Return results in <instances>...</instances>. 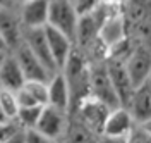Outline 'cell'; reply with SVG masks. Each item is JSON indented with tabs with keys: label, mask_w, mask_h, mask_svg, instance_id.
I'll list each match as a JSON object with an SVG mask.
<instances>
[{
	"label": "cell",
	"mask_w": 151,
	"mask_h": 143,
	"mask_svg": "<svg viewBox=\"0 0 151 143\" xmlns=\"http://www.w3.org/2000/svg\"><path fill=\"white\" fill-rule=\"evenodd\" d=\"M77 17H79V14H77L72 2H69V0H50L47 26L60 31L70 41H74L76 38Z\"/></svg>",
	"instance_id": "1"
},
{
	"label": "cell",
	"mask_w": 151,
	"mask_h": 143,
	"mask_svg": "<svg viewBox=\"0 0 151 143\" xmlns=\"http://www.w3.org/2000/svg\"><path fill=\"white\" fill-rule=\"evenodd\" d=\"M89 97L106 105L110 110L120 107L119 98H117L115 91H113V86L110 83L105 64L89 66Z\"/></svg>",
	"instance_id": "2"
},
{
	"label": "cell",
	"mask_w": 151,
	"mask_h": 143,
	"mask_svg": "<svg viewBox=\"0 0 151 143\" xmlns=\"http://www.w3.org/2000/svg\"><path fill=\"white\" fill-rule=\"evenodd\" d=\"M124 64H125V71H127L129 79H131L134 88L150 81L151 57H150V50L146 47H136L134 50H131V54L124 60Z\"/></svg>",
	"instance_id": "3"
},
{
	"label": "cell",
	"mask_w": 151,
	"mask_h": 143,
	"mask_svg": "<svg viewBox=\"0 0 151 143\" xmlns=\"http://www.w3.org/2000/svg\"><path fill=\"white\" fill-rule=\"evenodd\" d=\"M65 128H67L65 112L64 110H58L55 107L45 105L41 109L40 117H38V121H36V126L33 129H36L38 133L47 136L48 140L57 142V140H62Z\"/></svg>",
	"instance_id": "4"
},
{
	"label": "cell",
	"mask_w": 151,
	"mask_h": 143,
	"mask_svg": "<svg viewBox=\"0 0 151 143\" xmlns=\"http://www.w3.org/2000/svg\"><path fill=\"white\" fill-rule=\"evenodd\" d=\"M105 67H106V73H108V78H110V83L113 86V91L119 98V104H120V107H125L132 91H134V86H132L129 74L125 71L124 60L110 57L108 62H105Z\"/></svg>",
	"instance_id": "5"
},
{
	"label": "cell",
	"mask_w": 151,
	"mask_h": 143,
	"mask_svg": "<svg viewBox=\"0 0 151 143\" xmlns=\"http://www.w3.org/2000/svg\"><path fill=\"white\" fill-rule=\"evenodd\" d=\"M136 126H148L151 119V88L150 81L134 88L129 102L125 105Z\"/></svg>",
	"instance_id": "6"
},
{
	"label": "cell",
	"mask_w": 151,
	"mask_h": 143,
	"mask_svg": "<svg viewBox=\"0 0 151 143\" xmlns=\"http://www.w3.org/2000/svg\"><path fill=\"white\" fill-rule=\"evenodd\" d=\"M14 50H16L14 59L17 60V66L24 76V81H48L52 78V74L43 67V64L31 54V50L22 41Z\"/></svg>",
	"instance_id": "7"
},
{
	"label": "cell",
	"mask_w": 151,
	"mask_h": 143,
	"mask_svg": "<svg viewBox=\"0 0 151 143\" xmlns=\"http://www.w3.org/2000/svg\"><path fill=\"white\" fill-rule=\"evenodd\" d=\"M21 41L31 50V54L43 64V67L47 69L52 76L57 74V73H60L58 67L55 66V62H53V59H52V54H50V48H48L43 28L28 29V33L24 35V38L21 40Z\"/></svg>",
	"instance_id": "8"
},
{
	"label": "cell",
	"mask_w": 151,
	"mask_h": 143,
	"mask_svg": "<svg viewBox=\"0 0 151 143\" xmlns=\"http://www.w3.org/2000/svg\"><path fill=\"white\" fill-rule=\"evenodd\" d=\"M77 109H79L81 124H84L91 133L101 134L103 123L106 119V115H108V112H110V109L106 105H103L101 102L91 98V97L84 98L81 104L77 105Z\"/></svg>",
	"instance_id": "9"
},
{
	"label": "cell",
	"mask_w": 151,
	"mask_h": 143,
	"mask_svg": "<svg viewBox=\"0 0 151 143\" xmlns=\"http://www.w3.org/2000/svg\"><path fill=\"white\" fill-rule=\"evenodd\" d=\"M134 126L136 124L132 121L129 110L125 107H117V109H112L108 112L103 123L101 134L103 136H115V138H125L131 134Z\"/></svg>",
	"instance_id": "10"
},
{
	"label": "cell",
	"mask_w": 151,
	"mask_h": 143,
	"mask_svg": "<svg viewBox=\"0 0 151 143\" xmlns=\"http://www.w3.org/2000/svg\"><path fill=\"white\" fill-rule=\"evenodd\" d=\"M48 4L50 0H28L21 5L19 21L28 29L45 28L48 21Z\"/></svg>",
	"instance_id": "11"
},
{
	"label": "cell",
	"mask_w": 151,
	"mask_h": 143,
	"mask_svg": "<svg viewBox=\"0 0 151 143\" xmlns=\"http://www.w3.org/2000/svg\"><path fill=\"white\" fill-rule=\"evenodd\" d=\"M98 40L108 50L124 41L125 40V19H122V16L119 14H108L100 26Z\"/></svg>",
	"instance_id": "12"
},
{
	"label": "cell",
	"mask_w": 151,
	"mask_h": 143,
	"mask_svg": "<svg viewBox=\"0 0 151 143\" xmlns=\"http://www.w3.org/2000/svg\"><path fill=\"white\" fill-rule=\"evenodd\" d=\"M47 105L67 112L70 107V91L62 73H57L47 83Z\"/></svg>",
	"instance_id": "13"
},
{
	"label": "cell",
	"mask_w": 151,
	"mask_h": 143,
	"mask_svg": "<svg viewBox=\"0 0 151 143\" xmlns=\"http://www.w3.org/2000/svg\"><path fill=\"white\" fill-rule=\"evenodd\" d=\"M43 31H45V38H47L52 59H53L55 66L58 67V71H60L62 66L65 64L67 57L70 55V52L74 50V48H72V41L67 38L65 35H62L60 31L50 28V26H45Z\"/></svg>",
	"instance_id": "14"
},
{
	"label": "cell",
	"mask_w": 151,
	"mask_h": 143,
	"mask_svg": "<svg viewBox=\"0 0 151 143\" xmlns=\"http://www.w3.org/2000/svg\"><path fill=\"white\" fill-rule=\"evenodd\" d=\"M48 81H26L16 91L19 107H45Z\"/></svg>",
	"instance_id": "15"
},
{
	"label": "cell",
	"mask_w": 151,
	"mask_h": 143,
	"mask_svg": "<svg viewBox=\"0 0 151 143\" xmlns=\"http://www.w3.org/2000/svg\"><path fill=\"white\" fill-rule=\"evenodd\" d=\"M24 83H26L24 76H22L14 55H4L2 62H0V88L16 93Z\"/></svg>",
	"instance_id": "16"
},
{
	"label": "cell",
	"mask_w": 151,
	"mask_h": 143,
	"mask_svg": "<svg viewBox=\"0 0 151 143\" xmlns=\"http://www.w3.org/2000/svg\"><path fill=\"white\" fill-rule=\"evenodd\" d=\"M0 36L7 48H16L21 43V21L9 9L0 7Z\"/></svg>",
	"instance_id": "17"
},
{
	"label": "cell",
	"mask_w": 151,
	"mask_h": 143,
	"mask_svg": "<svg viewBox=\"0 0 151 143\" xmlns=\"http://www.w3.org/2000/svg\"><path fill=\"white\" fill-rule=\"evenodd\" d=\"M64 143H94V133H91L84 124L76 123L64 131Z\"/></svg>",
	"instance_id": "18"
},
{
	"label": "cell",
	"mask_w": 151,
	"mask_h": 143,
	"mask_svg": "<svg viewBox=\"0 0 151 143\" xmlns=\"http://www.w3.org/2000/svg\"><path fill=\"white\" fill-rule=\"evenodd\" d=\"M0 107H2V112H4L5 119L9 123L16 121V115H17V110H19V104H17V98H16V93L14 91L0 88Z\"/></svg>",
	"instance_id": "19"
},
{
	"label": "cell",
	"mask_w": 151,
	"mask_h": 143,
	"mask_svg": "<svg viewBox=\"0 0 151 143\" xmlns=\"http://www.w3.org/2000/svg\"><path fill=\"white\" fill-rule=\"evenodd\" d=\"M41 109L43 107H19L16 121H19V124L24 129H33L36 126V121H38V117H40Z\"/></svg>",
	"instance_id": "20"
},
{
	"label": "cell",
	"mask_w": 151,
	"mask_h": 143,
	"mask_svg": "<svg viewBox=\"0 0 151 143\" xmlns=\"http://www.w3.org/2000/svg\"><path fill=\"white\" fill-rule=\"evenodd\" d=\"M150 142H151L150 131L144 129V126H139V128L134 126V129L129 134V140H127V143H150Z\"/></svg>",
	"instance_id": "21"
},
{
	"label": "cell",
	"mask_w": 151,
	"mask_h": 143,
	"mask_svg": "<svg viewBox=\"0 0 151 143\" xmlns=\"http://www.w3.org/2000/svg\"><path fill=\"white\" fill-rule=\"evenodd\" d=\"M22 143H53L47 136L38 133L36 129H24L22 131Z\"/></svg>",
	"instance_id": "22"
},
{
	"label": "cell",
	"mask_w": 151,
	"mask_h": 143,
	"mask_svg": "<svg viewBox=\"0 0 151 143\" xmlns=\"http://www.w3.org/2000/svg\"><path fill=\"white\" fill-rule=\"evenodd\" d=\"M100 4H101V0H77L74 7H76V10H77V14L81 16V14H86V12H91V10L96 9Z\"/></svg>",
	"instance_id": "23"
},
{
	"label": "cell",
	"mask_w": 151,
	"mask_h": 143,
	"mask_svg": "<svg viewBox=\"0 0 151 143\" xmlns=\"http://www.w3.org/2000/svg\"><path fill=\"white\" fill-rule=\"evenodd\" d=\"M14 131H17V129H14L12 123L10 124H0V143L4 142V140H7Z\"/></svg>",
	"instance_id": "24"
},
{
	"label": "cell",
	"mask_w": 151,
	"mask_h": 143,
	"mask_svg": "<svg viewBox=\"0 0 151 143\" xmlns=\"http://www.w3.org/2000/svg\"><path fill=\"white\" fill-rule=\"evenodd\" d=\"M127 140H129V136H125V138H115V136H103V134H100L98 143H127Z\"/></svg>",
	"instance_id": "25"
},
{
	"label": "cell",
	"mask_w": 151,
	"mask_h": 143,
	"mask_svg": "<svg viewBox=\"0 0 151 143\" xmlns=\"http://www.w3.org/2000/svg\"><path fill=\"white\" fill-rule=\"evenodd\" d=\"M2 143H22V131H14L7 140H4Z\"/></svg>",
	"instance_id": "26"
},
{
	"label": "cell",
	"mask_w": 151,
	"mask_h": 143,
	"mask_svg": "<svg viewBox=\"0 0 151 143\" xmlns=\"http://www.w3.org/2000/svg\"><path fill=\"white\" fill-rule=\"evenodd\" d=\"M5 50H7V45H5V41L0 36V54H5Z\"/></svg>",
	"instance_id": "27"
},
{
	"label": "cell",
	"mask_w": 151,
	"mask_h": 143,
	"mask_svg": "<svg viewBox=\"0 0 151 143\" xmlns=\"http://www.w3.org/2000/svg\"><path fill=\"white\" fill-rule=\"evenodd\" d=\"M0 124H10L7 119H5V115H4V112H2V107H0Z\"/></svg>",
	"instance_id": "28"
},
{
	"label": "cell",
	"mask_w": 151,
	"mask_h": 143,
	"mask_svg": "<svg viewBox=\"0 0 151 143\" xmlns=\"http://www.w3.org/2000/svg\"><path fill=\"white\" fill-rule=\"evenodd\" d=\"M14 2H19V4H24V2H28V0H14Z\"/></svg>",
	"instance_id": "29"
},
{
	"label": "cell",
	"mask_w": 151,
	"mask_h": 143,
	"mask_svg": "<svg viewBox=\"0 0 151 143\" xmlns=\"http://www.w3.org/2000/svg\"><path fill=\"white\" fill-rule=\"evenodd\" d=\"M4 55H5V54H0V62H2V59H4Z\"/></svg>",
	"instance_id": "30"
},
{
	"label": "cell",
	"mask_w": 151,
	"mask_h": 143,
	"mask_svg": "<svg viewBox=\"0 0 151 143\" xmlns=\"http://www.w3.org/2000/svg\"><path fill=\"white\" fill-rule=\"evenodd\" d=\"M53 143H64V142H62V140H57V142H53Z\"/></svg>",
	"instance_id": "31"
}]
</instances>
